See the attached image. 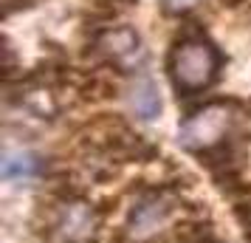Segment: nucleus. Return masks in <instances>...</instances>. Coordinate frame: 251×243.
<instances>
[{
	"mask_svg": "<svg viewBox=\"0 0 251 243\" xmlns=\"http://www.w3.org/2000/svg\"><path fill=\"white\" fill-rule=\"evenodd\" d=\"M217 68H220L217 48L192 31H186L170 54V77L183 96L209 88L217 77Z\"/></svg>",
	"mask_w": 251,
	"mask_h": 243,
	"instance_id": "1",
	"label": "nucleus"
},
{
	"mask_svg": "<svg viewBox=\"0 0 251 243\" xmlns=\"http://www.w3.org/2000/svg\"><path fill=\"white\" fill-rule=\"evenodd\" d=\"M231 125H234L231 108L223 102H212V105H203L201 110H195L183 122L178 139H181V144L186 150L192 153H215L223 147Z\"/></svg>",
	"mask_w": 251,
	"mask_h": 243,
	"instance_id": "2",
	"label": "nucleus"
},
{
	"mask_svg": "<svg viewBox=\"0 0 251 243\" xmlns=\"http://www.w3.org/2000/svg\"><path fill=\"white\" fill-rule=\"evenodd\" d=\"M170 215H172V207L167 198H147V201H141L136 209H133V215H130V235H133V241L144 243L150 238H155L164 232V226L170 223Z\"/></svg>",
	"mask_w": 251,
	"mask_h": 243,
	"instance_id": "3",
	"label": "nucleus"
},
{
	"mask_svg": "<svg viewBox=\"0 0 251 243\" xmlns=\"http://www.w3.org/2000/svg\"><path fill=\"white\" fill-rule=\"evenodd\" d=\"M96 48L102 51L107 59H113L119 65H133V59L141 57V40L130 26H119V28H107L96 37Z\"/></svg>",
	"mask_w": 251,
	"mask_h": 243,
	"instance_id": "4",
	"label": "nucleus"
},
{
	"mask_svg": "<svg viewBox=\"0 0 251 243\" xmlns=\"http://www.w3.org/2000/svg\"><path fill=\"white\" fill-rule=\"evenodd\" d=\"M127 99H130L133 113H136L138 119H144V122H152V119L161 113L158 85L150 80V77H136V82H133L130 91H127Z\"/></svg>",
	"mask_w": 251,
	"mask_h": 243,
	"instance_id": "5",
	"label": "nucleus"
},
{
	"mask_svg": "<svg viewBox=\"0 0 251 243\" xmlns=\"http://www.w3.org/2000/svg\"><path fill=\"white\" fill-rule=\"evenodd\" d=\"M93 232V212L85 204H71L65 209V215L59 220L57 235L62 243H82L88 241Z\"/></svg>",
	"mask_w": 251,
	"mask_h": 243,
	"instance_id": "6",
	"label": "nucleus"
},
{
	"mask_svg": "<svg viewBox=\"0 0 251 243\" xmlns=\"http://www.w3.org/2000/svg\"><path fill=\"white\" fill-rule=\"evenodd\" d=\"M40 170V162H37L34 153L28 150H12L3 156V164H0V175L6 181H23V178H31Z\"/></svg>",
	"mask_w": 251,
	"mask_h": 243,
	"instance_id": "7",
	"label": "nucleus"
},
{
	"mask_svg": "<svg viewBox=\"0 0 251 243\" xmlns=\"http://www.w3.org/2000/svg\"><path fill=\"white\" fill-rule=\"evenodd\" d=\"M178 243H217L212 226H192L178 238Z\"/></svg>",
	"mask_w": 251,
	"mask_h": 243,
	"instance_id": "8",
	"label": "nucleus"
},
{
	"mask_svg": "<svg viewBox=\"0 0 251 243\" xmlns=\"http://www.w3.org/2000/svg\"><path fill=\"white\" fill-rule=\"evenodd\" d=\"M161 3H164V12L167 14H183L189 9H195L201 0H161Z\"/></svg>",
	"mask_w": 251,
	"mask_h": 243,
	"instance_id": "9",
	"label": "nucleus"
},
{
	"mask_svg": "<svg viewBox=\"0 0 251 243\" xmlns=\"http://www.w3.org/2000/svg\"><path fill=\"white\" fill-rule=\"evenodd\" d=\"M237 220H240V226L249 232V238H251V201H246V204H240L237 207Z\"/></svg>",
	"mask_w": 251,
	"mask_h": 243,
	"instance_id": "10",
	"label": "nucleus"
},
{
	"mask_svg": "<svg viewBox=\"0 0 251 243\" xmlns=\"http://www.w3.org/2000/svg\"><path fill=\"white\" fill-rule=\"evenodd\" d=\"M3 6H6V14H12L14 6H34V0H3Z\"/></svg>",
	"mask_w": 251,
	"mask_h": 243,
	"instance_id": "11",
	"label": "nucleus"
},
{
	"mask_svg": "<svg viewBox=\"0 0 251 243\" xmlns=\"http://www.w3.org/2000/svg\"><path fill=\"white\" fill-rule=\"evenodd\" d=\"M223 6H237V3H243V0H220Z\"/></svg>",
	"mask_w": 251,
	"mask_h": 243,
	"instance_id": "12",
	"label": "nucleus"
},
{
	"mask_svg": "<svg viewBox=\"0 0 251 243\" xmlns=\"http://www.w3.org/2000/svg\"><path fill=\"white\" fill-rule=\"evenodd\" d=\"M99 3H133V0H99Z\"/></svg>",
	"mask_w": 251,
	"mask_h": 243,
	"instance_id": "13",
	"label": "nucleus"
}]
</instances>
